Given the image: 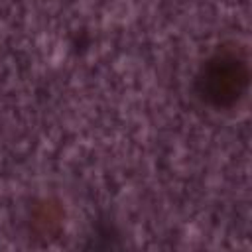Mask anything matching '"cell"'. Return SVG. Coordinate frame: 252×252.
<instances>
[{
	"instance_id": "cell-1",
	"label": "cell",
	"mask_w": 252,
	"mask_h": 252,
	"mask_svg": "<svg viewBox=\"0 0 252 252\" xmlns=\"http://www.w3.org/2000/svg\"><path fill=\"white\" fill-rule=\"evenodd\" d=\"M199 83L203 85V98L207 96L219 106H228L238 100L248 83L246 61L234 53H219L205 65Z\"/></svg>"
}]
</instances>
